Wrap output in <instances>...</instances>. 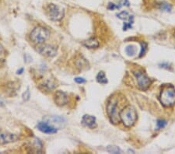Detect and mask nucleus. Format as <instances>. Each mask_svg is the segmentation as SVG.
<instances>
[{"mask_svg":"<svg viewBox=\"0 0 175 154\" xmlns=\"http://www.w3.org/2000/svg\"><path fill=\"white\" fill-rule=\"evenodd\" d=\"M107 112L111 122L113 124H118L120 122V116L118 114L117 111V101H111L108 102V106H107Z\"/></svg>","mask_w":175,"mask_h":154,"instance_id":"nucleus-5","label":"nucleus"},{"mask_svg":"<svg viewBox=\"0 0 175 154\" xmlns=\"http://www.w3.org/2000/svg\"><path fill=\"white\" fill-rule=\"evenodd\" d=\"M174 37H175V34H174Z\"/></svg>","mask_w":175,"mask_h":154,"instance_id":"nucleus-27","label":"nucleus"},{"mask_svg":"<svg viewBox=\"0 0 175 154\" xmlns=\"http://www.w3.org/2000/svg\"><path fill=\"white\" fill-rule=\"evenodd\" d=\"M3 52V49H2V47L0 45V55Z\"/></svg>","mask_w":175,"mask_h":154,"instance_id":"nucleus-26","label":"nucleus"},{"mask_svg":"<svg viewBox=\"0 0 175 154\" xmlns=\"http://www.w3.org/2000/svg\"><path fill=\"white\" fill-rule=\"evenodd\" d=\"M120 119L123 122L124 125L128 128L133 126L138 118L137 111L136 108L132 105H128L124 108L119 113Z\"/></svg>","mask_w":175,"mask_h":154,"instance_id":"nucleus-1","label":"nucleus"},{"mask_svg":"<svg viewBox=\"0 0 175 154\" xmlns=\"http://www.w3.org/2000/svg\"><path fill=\"white\" fill-rule=\"evenodd\" d=\"M68 96L65 93L62 92V91H58L55 94V101L56 103V105L58 106H63V105H66L68 103Z\"/></svg>","mask_w":175,"mask_h":154,"instance_id":"nucleus-10","label":"nucleus"},{"mask_svg":"<svg viewBox=\"0 0 175 154\" xmlns=\"http://www.w3.org/2000/svg\"><path fill=\"white\" fill-rule=\"evenodd\" d=\"M50 32L42 27H37L31 31L30 34V39L36 45H41L48 39Z\"/></svg>","mask_w":175,"mask_h":154,"instance_id":"nucleus-2","label":"nucleus"},{"mask_svg":"<svg viewBox=\"0 0 175 154\" xmlns=\"http://www.w3.org/2000/svg\"><path fill=\"white\" fill-rule=\"evenodd\" d=\"M117 16H118L119 19L127 21V22H129V21L130 22H134V20H133V16L129 15V13L127 11H122V12H121L120 13H118Z\"/></svg>","mask_w":175,"mask_h":154,"instance_id":"nucleus-14","label":"nucleus"},{"mask_svg":"<svg viewBox=\"0 0 175 154\" xmlns=\"http://www.w3.org/2000/svg\"><path fill=\"white\" fill-rule=\"evenodd\" d=\"M161 9L166 11V12H170V9H171V7H170V6L168 5V4L164 3L161 6Z\"/></svg>","mask_w":175,"mask_h":154,"instance_id":"nucleus-22","label":"nucleus"},{"mask_svg":"<svg viewBox=\"0 0 175 154\" xmlns=\"http://www.w3.org/2000/svg\"><path fill=\"white\" fill-rule=\"evenodd\" d=\"M23 72H24V68H20V70H18L17 72H16V74H18V75H20V74L23 73Z\"/></svg>","mask_w":175,"mask_h":154,"instance_id":"nucleus-25","label":"nucleus"},{"mask_svg":"<svg viewBox=\"0 0 175 154\" xmlns=\"http://www.w3.org/2000/svg\"><path fill=\"white\" fill-rule=\"evenodd\" d=\"M29 147L31 148L30 149V152H41V149H42V143L40 141V139H35L31 140V144H30Z\"/></svg>","mask_w":175,"mask_h":154,"instance_id":"nucleus-12","label":"nucleus"},{"mask_svg":"<svg viewBox=\"0 0 175 154\" xmlns=\"http://www.w3.org/2000/svg\"><path fill=\"white\" fill-rule=\"evenodd\" d=\"M141 46H142V48H141V51L139 57H142L145 55V53H146V48H147L146 43H142V44H141Z\"/></svg>","mask_w":175,"mask_h":154,"instance_id":"nucleus-20","label":"nucleus"},{"mask_svg":"<svg viewBox=\"0 0 175 154\" xmlns=\"http://www.w3.org/2000/svg\"><path fill=\"white\" fill-rule=\"evenodd\" d=\"M135 75H136V79H137L139 87L143 90H146V89H148L151 82H150V79L148 78L147 75L142 72H135Z\"/></svg>","mask_w":175,"mask_h":154,"instance_id":"nucleus-6","label":"nucleus"},{"mask_svg":"<svg viewBox=\"0 0 175 154\" xmlns=\"http://www.w3.org/2000/svg\"><path fill=\"white\" fill-rule=\"evenodd\" d=\"M160 102L165 107L173 106L175 105V89L172 86H166L162 90L160 97Z\"/></svg>","mask_w":175,"mask_h":154,"instance_id":"nucleus-3","label":"nucleus"},{"mask_svg":"<svg viewBox=\"0 0 175 154\" xmlns=\"http://www.w3.org/2000/svg\"><path fill=\"white\" fill-rule=\"evenodd\" d=\"M18 139H19V136L17 135L0 131V145L14 142Z\"/></svg>","mask_w":175,"mask_h":154,"instance_id":"nucleus-8","label":"nucleus"},{"mask_svg":"<svg viewBox=\"0 0 175 154\" xmlns=\"http://www.w3.org/2000/svg\"><path fill=\"white\" fill-rule=\"evenodd\" d=\"M108 9L110 10H114L115 9H120V7H119V6H116L115 4L110 2V3H108Z\"/></svg>","mask_w":175,"mask_h":154,"instance_id":"nucleus-23","label":"nucleus"},{"mask_svg":"<svg viewBox=\"0 0 175 154\" xmlns=\"http://www.w3.org/2000/svg\"><path fill=\"white\" fill-rule=\"evenodd\" d=\"M107 150L109 152H111V153H121L122 152L120 148L115 146V145H108Z\"/></svg>","mask_w":175,"mask_h":154,"instance_id":"nucleus-18","label":"nucleus"},{"mask_svg":"<svg viewBox=\"0 0 175 154\" xmlns=\"http://www.w3.org/2000/svg\"><path fill=\"white\" fill-rule=\"evenodd\" d=\"M30 97H31V94H30L29 90H27L25 91V92L23 94V100H24V101H27L28 100L30 99Z\"/></svg>","mask_w":175,"mask_h":154,"instance_id":"nucleus-21","label":"nucleus"},{"mask_svg":"<svg viewBox=\"0 0 175 154\" xmlns=\"http://www.w3.org/2000/svg\"><path fill=\"white\" fill-rule=\"evenodd\" d=\"M48 15L51 20L54 21H59L64 16V9L55 4H49L47 8Z\"/></svg>","mask_w":175,"mask_h":154,"instance_id":"nucleus-4","label":"nucleus"},{"mask_svg":"<svg viewBox=\"0 0 175 154\" xmlns=\"http://www.w3.org/2000/svg\"><path fill=\"white\" fill-rule=\"evenodd\" d=\"M74 80H75V82H77V83L79 84H82L86 82V79H83V78H81V77H76V78H75Z\"/></svg>","mask_w":175,"mask_h":154,"instance_id":"nucleus-24","label":"nucleus"},{"mask_svg":"<svg viewBox=\"0 0 175 154\" xmlns=\"http://www.w3.org/2000/svg\"><path fill=\"white\" fill-rule=\"evenodd\" d=\"M83 45L88 48H97L99 47V42L95 38H89L83 42Z\"/></svg>","mask_w":175,"mask_h":154,"instance_id":"nucleus-13","label":"nucleus"},{"mask_svg":"<svg viewBox=\"0 0 175 154\" xmlns=\"http://www.w3.org/2000/svg\"><path fill=\"white\" fill-rule=\"evenodd\" d=\"M126 52L129 56H133L136 53V48L134 45H129L126 48Z\"/></svg>","mask_w":175,"mask_h":154,"instance_id":"nucleus-17","label":"nucleus"},{"mask_svg":"<svg viewBox=\"0 0 175 154\" xmlns=\"http://www.w3.org/2000/svg\"><path fill=\"white\" fill-rule=\"evenodd\" d=\"M82 122L84 125L89 128H94L97 127L96 118L92 115H85L82 118Z\"/></svg>","mask_w":175,"mask_h":154,"instance_id":"nucleus-11","label":"nucleus"},{"mask_svg":"<svg viewBox=\"0 0 175 154\" xmlns=\"http://www.w3.org/2000/svg\"><path fill=\"white\" fill-rule=\"evenodd\" d=\"M37 127H38V130L41 131V132H44V133L54 134L58 132L57 128H55L53 125H50L47 122H40L37 125Z\"/></svg>","mask_w":175,"mask_h":154,"instance_id":"nucleus-9","label":"nucleus"},{"mask_svg":"<svg viewBox=\"0 0 175 154\" xmlns=\"http://www.w3.org/2000/svg\"><path fill=\"white\" fill-rule=\"evenodd\" d=\"M166 125V122L164 120H158L156 122V126H157V129H160V128H163Z\"/></svg>","mask_w":175,"mask_h":154,"instance_id":"nucleus-19","label":"nucleus"},{"mask_svg":"<svg viewBox=\"0 0 175 154\" xmlns=\"http://www.w3.org/2000/svg\"><path fill=\"white\" fill-rule=\"evenodd\" d=\"M38 51L41 55H44L48 58H52L55 57L57 54V48L52 45H45L40 46L38 48Z\"/></svg>","mask_w":175,"mask_h":154,"instance_id":"nucleus-7","label":"nucleus"},{"mask_svg":"<svg viewBox=\"0 0 175 154\" xmlns=\"http://www.w3.org/2000/svg\"><path fill=\"white\" fill-rule=\"evenodd\" d=\"M97 81L98 82H100V84H103V85H104V84H106L107 82H108V79H107L106 77V75H105V73L104 72H100L99 73L97 74Z\"/></svg>","mask_w":175,"mask_h":154,"instance_id":"nucleus-16","label":"nucleus"},{"mask_svg":"<svg viewBox=\"0 0 175 154\" xmlns=\"http://www.w3.org/2000/svg\"><path fill=\"white\" fill-rule=\"evenodd\" d=\"M50 121L52 122V123L50 124V125H53V124H55V125H60V126H64L62 124H65V119H64L63 118H61V117H58V116H55V117H51V118H49Z\"/></svg>","mask_w":175,"mask_h":154,"instance_id":"nucleus-15","label":"nucleus"}]
</instances>
